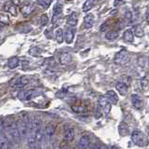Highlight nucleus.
Listing matches in <instances>:
<instances>
[{
    "mask_svg": "<svg viewBox=\"0 0 149 149\" xmlns=\"http://www.w3.org/2000/svg\"><path fill=\"white\" fill-rule=\"evenodd\" d=\"M132 140L137 146H140V147L146 146L148 143V140L146 136L144 135L143 132H141V130H134V132H132Z\"/></svg>",
    "mask_w": 149,
    "mask_h": 149,
    "instance_id": "f257e3e1",
    "label": "nucleus"
},
{
    "mask_svg": "<svg viewBox=\"0 0 149 149\" xmlns=\"http://www.w3.org/2000/svg\"><path fill=\"white\" fill-rule=\"evenodd\" d=\"M40 92L36 90H27V91H21L18 93V99L20 101H29L33 98L38 96Z\"/></svg>",
    "mask_w": 149,
    "mask_h": 149,
    "instance_id": "f03ea898",
    "label": "nucleus"
},
{
    "mask_svg": "<svg viewBox=\"0 0 149 149\" xmlns=\"http://www.w3.org/2000/svg\"><path fill=\"white\" fill-rule=\"evenodd\" d=\"M129 60H130L129 53H128L126 50L123 49V50L118 51V52L116 54L115 59H114V62H115V63H116V64L122 65V64L127 63L129 62Z\"/></svg>",
    "mask_w": 149,
    "mask_h": 149,
    "instance_id": "7ed1b4c3",
    "label": "nucleus"
},
{
    "mask_svg": "<svg viewBox=\"0 0 149 149\" xmlns=\"http://www.w3.org/2000/svg\"><path fill=\"white\" fill-rule=\"evenodd\" d=\"M30 77L27 76H22L19 77L16 79H14V81L12 83V87L15 88H23L24 87H26L28 84L30 83Z\"/></svg>",
    "mask_w": 149,
    "mask_h": 149,
    "instance_id": "20e7f679",
    "label": "nucleus"
},
{
    "mask_svg": "<svg viewBox=\"0 0 149 149\" xmlns=\"http://www.w3.org/2000/svg\"><path fill=\"white\" fill-rule=\"evenodd\" d=\"M16 125H17L19 132H20L22 141H23V140H25L27 138V135H28V128H27V126H26V124L24 122V120H23L22 118L19 119L16 122Z\"/></svg>",
    "mask_w": 149,
    "mask_h": 149,
    "instance_id": "39448f33",
    "label": "nucleus"
},
{
    "mask_svg": "<svg viewBox=\"0 0 149 149\" xmlns=\"http://www.w3.org/2000/svg\"><path fill=\"white\" fill-rule=\"evenodd\" d=\"M98 102H99V105H100V107L102 108V112H104L105 115H108L109 112L111 111V107H112V104H111V102L108 100H107L104 96L100 97Z\"/></svg>",
    "mask_w": 149,
    "mask_h": 149,
    "instance_id": "423d86ee",
    "label": "nucleus"
},
{
    "mask_svg": "<svg viewBox=\"0 0 149 149\" xmlns=\"http://www.w3.org/2000/svg\"><path fill=\"white\" fill-rule=\"evenodd\" d=\"M63 12V5L62 3H56L55 6L53 8V16H52V22L56 23V21H58L59 16L62 14Z\"/></svg>",
    "mask_w": 149,
    "mask_h": 149,
    "instance_id": "0eeeda50",
    "label": "nucleus"
},
{
    "mask_svg": "<svg viewBox=\"0 0 149 149\" xmlns=\"http://www.w3.org/2000/svg\"><path fill=\"white\" fill-rule=\"evenodd\" d=\"M90 137L88 135H83L77 143V149H88V147L90 146Z\"/></svg>",
    "mask_w": 149,
    "mask_h": 149,
    "instance_id": "6e6552de",
    "label": "nucleus"
},
{
    "mask_svg": "<svg viewBox=\"0 0 149 149\" xmlns=\"http://www.w3.org/2000/svg\"><path fill=\"white\" fill-rule=\"evenodd\" d=\"M130 98H132V104L134 108L141 109L143 107V102L142 98L140 97L138 94H132Z\"/></svg>",
    "mask_w": 149,
    "mask_h": 149,
    "instance_id": "1a4fd4ad",
    "label": "nucleus"
},
{
    "mask_svg": "<svg viewBox=\"0 0 149 149\" xmlns=\"http://www.w3.org/2000/svg\"><path fill=\"white\" fill-rule=\"evenodd\" d=\"M104 97L111 102V104H118V94L116 93V91H112V90L107 91L105 93Z\"/></svg>",
    "mask_w": 149,
    "mask_h": 149,
    "instance_id": "9d476101",
    "label": "nucleus"
},
{
    "mask_svg": "<svg viewBox=\"0 0 149 149\" xmlns=\"http://www.w3.org/2000/svg\"><path fill=\"white\" fill-rule=\"evenodd\" d=\"M0 149H9V141L4 132H0Z\"/></svg>",
    "mask_w": 149,
    "mask_h": 149,
    "instance_id": "9b49d317",
    "label": "nucleus"
},
{
    "mask_svg": "<svg viewBox=\"0 0 149 149\" xmlns=\"http://www.w3.org/2000/svg\"><path fill=\"white\" fill-rule=\"evenodd\" d=\"M74 35H76V30H74V28H69V29H67L64 34L65 42H66L67 44L73 43L74 38Z\"/></svg>",
    "mask_w": 149,
    "mask_h": 149,
    "instance_id": "f8f14e48",
    "label": "nucleus"
},
{
    "mask_svg": "<svg viewBox=\"0 0 149 149\" xmlns=\"http://www.w3.org/2000/svg\"><path fill=\"white\" fill-rule=\"evenodd\" d=\"M94 22H95V18L94 16H93V14L90 13L88 14V15H86L85 17H84V27L85 28H91L93 26V24H94Z\"/></svg>",
    "mask_w": 149,
    "mask_h": 149,
    "instance_id": "ddd939ff",
    "label": "nucleus"
},
{
    "mask_svg": "<svg viewBox=\"0 0 149 149\" xmlns=\"http://www.w3.org/2000/svg\"><path fill=\"white\" fill-rule=\"evenodd\" d=\"M116 91L119 92L120 95H122V96L127 95V93H128V86L126 85V84H124L123 82H121V81L116 82Z\"/></svg>",
    "mask_w": 149,
    "mask_h": 149,
    "instance_id": "4468645a",
    "label": "nucleus"
},
{
    "mask_svg": "<svg viewBox=\"0 0 149 149\" xmlns=\"http://www.w3.org/2000/svg\"><path fill=\"white\" fill-rule=\"evenodd\" d=\"M72 61V56L69 52H63L60 55V63L63 65L69 64Z\"/></svg>",
    "mask_w": 149,
    "mask_h": 149,
    "instance_id": "2eb2a0df",
    "label": "nucleus"
},
{
    "mask_svg": "<svg viewBox=\"0 0 149 149\" xmlns=\"http://www.w3.org/2000/svg\"><path fill=\"white\" fill-rule=\"evenodd\" d=\"M74 138V130L73 128H68L63 133V140L65 142H71Z\"/></svg>",
    "mask_w": 149,
    "mask_h": 149,
    "instance_id": "dca6fc26",
    "label": "nucleus"
},
{
    "mask_svg": "<svg viewBox=\"0 0 149 149\" xmlns=\"http://www.w3.org/2000/svg\"><path fill=\"white\" fill-rule=\"evenodd\" d=\"M78 22V18H77V14L76 12H72L67 18V24L70 25L72 28L77 26Z\"/></svg>",
    "mask_w": 149,
    "mask_h": 149,
    "instance_id": "f3484780",
    "label": "nucleus"
},
{
    "mask_svg": "<svg viewBox=\"0 0 149 149\" xmlns=\"http://www.w3.org/2000/svg\"><path fill=\"white\" fill-rule=\"evenodd\" d=\"M19 65H20V59H19L17 56H13V57H10L8 59V66L10 69H15Z\"/></svg>",
    "mask_w": 149,
    "mask_h": 149,
    "instance_id": "a211bd4d",
    "label": "nucleus"
},
{
    "mask_svg": "<svg viewBox=\"0 0 149 149\" xmlns=\"http://www.w3.org/2000/svg\"><path fill=\"white\" fill-rule=\"evenodd\" d=\"M35 10V7L33 5L30 4H26V5H23V6L21 8V12L23 14V16H28Z\"/></svg>",
    "mask_w": 149,
    "mask_h": 149,
    "instance_id": "6ab92c4d",
    "label": "nucleus"
},
{
    "mask_svg": "<svg viewBox=\"0 0 149 149\" xmlns=\"http://www.w3.org/2000/svg\"><path fill=\"white\" fill-rule=\"evenodd\" d=\"M31 123H32V128L35 130V132L41 129V120L39 118H37V116H33V118H31Z\"/></svg>",
    "mask_w": 149,
    "mask_h": 149,
    "instance_id": "aec40b11",
    "label": "nucleus"
},
{
    "mask_svg": "<svg viewBox=\"0 0 149 149\" xmlns=\"http://www.w3.org/2000/svg\"><path fill=\"white\" fill-rule=\"evenodd\" d=\"M123 39L126 42H133L134 40V34L132 29H127L123 34Z\"/></svg>",
    "mask_w": 149,
    "mask_h": 149,
    "instance_id": "412c9836",
    "label": "nucleus"
},
{
    "mask_svg": "<svg viewBox=\"0 0 149 149\" xmlns=\"http://www.w3.org/2000/svg\"><path fill=\"white\" fill-rule=\"evenodd\" d=\"M55 132V126L52 123H49L46 126L45 128V135L48 136L49 138H51L53 136V134Z\"/></svg>",
    "mask_w": 149,
    "mask_h": 149,
    "instance_id": "4be33fe9",
    "label": "nucleus"
},
{
    "mask_svg": "<svg viewBox=\"0 0 149 149\" xmlns=\"http://www.w3.org/2000/svg\"><path fill=\"white\" fill-rule=\"evenodd\" d=\"M55 37H56V40L59 44L63 43V40H64V33L63 31L62 28H58L57 30L55 32Z\"/></svg>",
    "mask_w": 149,
    "mask_h": 149,
    "instance_id": "5701e85b",
    "label": "nucleus"
},
{
    "mask_svg": "<svg viewBox=\"0 0 149 149\" xmlns=\"http://www.w3.org/2000/svg\"><path fill=\"white\" fill-rule=\"evenodd\" d=\"M119 34L118 31H109L105 34V38L107 40H116L118 37Z\"/></svg>",
    "mask_w": 149,
    "mask_h": 149,
    "instance_id": "b1692460",
    "label": "nucleus"
},
{
    "mask_svg": "<svg viewBox=\"0 0 149 149\" xmlns=\"http://www.w3.org/2000/svg\"><path fill=\"white\" fill-rule=\"evenodd\" d=\"M133 34H135L137 37H142L144 35L143 32V28L141 24H137L134 26V30H133Z\"/></svg>",
    "mask_w": 149,
    "mask_h": 149,
    "instance_id": "393cba45",
    "label": "nucleus"
},
{
    "mask_svg": "<svg viewBox=\"0 0 149 149\" xmlns=\"http://www.w3.org/2000/svg\"><path fill=\"white\" fill-rule=\"evenodd\" d=\"M94 2H95V0H86L85 3L83 4L82 10L84 12H88L93 7V4H94Z\"/></svg>",
    "mask_w": 149,
    "mask_h": 149,
    "instance_id": "a878e982",
    "label": "nucleus"
},
{
    "mask_svg": "<svg viewBox=\"0 0 149 149\" xmlns=\"http://www.w3.org/2000/svg\"><path fill=\"white\" fill-rule=\"evenodd\" d=\"M5 9L9 13H11L13 16H17V11H16V8L12 3H7L5 5Z\"/></svg>",
    "mask_w": 149,
    "mask_h": 149,
    "instance_id": "bb28decb",
    "label": "nucleus"
},
{
    "mask_svg": "<svg viewBox=\"0 0 149 149\" xmlns=\"http://www.w3.org/2000/svg\"><path fill=\"white\" fill-rule=\"evenodd\" d=\"M44 136H45V132H43L42 129L38 130L37 132H36V141L37 143H41L44 140Z\"/></svg>",
    "mask_w": 149,
    "mask_h": 149,
    "instance_id": "cd10ccee",
    "label": "nucleus"
},
{
    "mask_svg": "<svg viewBox=\"0 0 149 149\" xmlns=\"http://www.w3.org/2000/svg\"><path fill=\"white\" fill-rule=\"evenodd\" d=\"M118 132H119V134L121 135V136H126V135H127L128 132H129V128H128V126L126 125L125 123H121V124L119 125Z\"/></svg>",
    "mask_w": 149,
    "mask_h": 149,
    "instance_id": "c85d7f7f",
    "label": "nucleus"
},
{
    "mask_svg": "<svg viewBox=\"0 0 149 149\" xmlns=\"http://www.w3.org/2000/svg\"><path fill=\"white\" fill-rule=\"evenodd\" d=\"M140 85H141V88L143 91H146L148 90V86H149V82H148V79L146 77H143L141 79L140 81Z\"/></svg>",
    "mask_w": 149,
    "mask_h": 149,
    "instance_id": "c756f323",
    "label": "nucleus"
},
{
    "mask_svg": "<svg viewBox=\"0 0 149 149\" xmlns=\"http://www.w3.org/2000/svg\"><path fill=\"white\" fill-rule=\"evenodd\" d=\"M72 110L76 113H84L87 111L86 107L83 105H72Z\"/></svg>",
    "mask_w": 149,
    "mask_h": 149,
    "instance_id": "7c9ffc66",
    "label": "nucleus"
},
{
    "mask_svg": "<svg viewBox=\"0 0 149 149\" xmlns=\"http://www.w3.org/2000/svg\"><path fill=\"white\" fill-rule=\"evenodd\" d=\"M48 22H49V17L47 16V14H43V15L41 16L40 18V23H41V25L42 26H45L48 24Z\"/></svg>",
    "mask_w": 149,
    "mask_h": 149,
    "instance_id": "2f4dec72",
    "label": "nucleus"
},
{
    "mask_svg": "<svg viewBox=\"0 0 149 149\" xmlns=\"http://www.w3.org/2000/svg\"><path fill=\"white\" fill-rule=\"evenodd\" d=\"M125 19H126V22H128V23H132V13L130 12V10H126Z\"/></svg>",
    "mask_w": 149,
    "mask_h": 149,
    "instance_id": "473e14b6",
    "label": "nucleus"
},
{
    "mask_svg": "<svg viewBox=\"0 0 149 149\" xmlns=\"http://www.w3.org/2000/svg\"><path fill=\"white\" fill-rule=\"evenodd\" d=\"M30 54L31 55H33V56H38L39 54H40V52H41V50L37 48V47H34V48H32L31 49H30Z\"/></svg>",
    "mask_w": 149,
    "mask_h": 149,
    "instance_id": "72a5a7b5",
    "label": "nucleus"
},
{
    "mask_svg": "<svg viewBox=\"0 0 149 149\" xmlns=\"http://www.w3.org/2000/svg\"><path fill=\"white\" fill-rule=\"evenodd\" d=\"M0 22L7 23V24L9 23V19L6 14H0Z\"/></svg>",
    "mask_w": 149,
    "mask_h": 149,
    "instance_id": "f704fd0d",
    "label": "nucleus"
},
{
    "mask_svg": "<svg viewBox=\"0 0 149 149\" xmlns=\"http://www.w3.org/2000/svg\"><path fill=\"white\" fill-rule=\"evenodd\" d=\"M121 82H123L124 84H126L127 86H129L130 82H132V78L130 77H127V76H122V79L120 80Z\"/></svg>",
    "mask_w": 149,
    "mask_h": 149,
    "instance_id": "c9c22d12",
    "label": "nucleus"
},
{
    "mask_svg": "<svg viewBox=\"0 0 149 149\" xmlns=\"http://www.w3.org/2000/svg\"><path fill=\"white\" fill-rule=\"evenodd\" d=\"M124 4V0H115L114 2V6L115 7H119L121 5Z\"/></svg>",
    "mask_w": 149,
    "mask_h": 149,
    "instance_id": "e433bc0d",
    "label": "nucleus"
},
{
    "mask_svg": "<svg viewBox=\"0 0 149 149\" xmlns=\"http://www.w3.org/2000/svg\"><path fill=\"white\" fill-rule=\"evenodd\" d=\"M11 3L14 5V6H20L21 0H11Z\"/></svg>",
    "mask_w": 149,
    "mask_h": 149,
    "instance_id": "4c0bfd02",
    "label": "nucleus"
},
{
    "mask_svg": "<svg viewBox=\"0 0 149 149\" xmlns=\"http://www.w3.org/2000/svg\"><path fill=\"white\" fill-rule=\"evenodd\" d=\"M60 149H70V148H69V146H68V144H67L66 143H62V144H61Z\"/></svg>",
    "mask_w": 149,
    "mask_h": 149,
    "instance_id": "58836bf2",
    "label": "nucleus"
},
{
    "mask_svg": "<svg viewBox=\"0 0 149 149\" xmlns=\"http://www.w3.org/2000/svg\"><path fill=\"white\" fill-rule=\"evenodd\" d=\"M101 147H100V146L98 143H94L92 146V147H91V149H100Z\"/></svg>",
    "mask_w": 149,
    "mask_h": 149,
    "instance_id": "ea45409f",
    "label": "nucleus"
},
{
    "mask_svg": "<svg viewBox=\"0 0 149 149\" xmlns=\"http://www.w3.org/2000/svg\"><path fill=\"white\" fill-rule=\"evenodd\" d=\"M33 149H42V147H41V143H36V146H35V147L33 148Z\"/></svg>",
    "mask_w": 149,
    "mask_h": 149,
    "instance_id": "a19ab883",
    "label": "nucleus"
},
{
    "mask_svg": "<svg viewBox=\"0 0 149 149\" xmlns=\"http://www.w3.org/2000/svg\"><path fill=\"white\" fill-rule=\"evenodd\" d=\"M109 149H121V148H119L118 146H110Z\"/></svg>",
    "mask_w": 149,
    "mask_h": 149,
    "instance_id": "79ce46f5",
    "label": "nucleus"
},
{
    "mask_svg": "<svg viewBox=\"0 0 149 149\" xmlns=\"http://www.w3.org/2000/svg\"><path fill=\"white\" fill-rule=\"evenodd\" d=\"M146 21H147V22L149 23V11H148L147 14H146Z\"/></svg>",
    "mask_w": 149,
    "mask_h": 149,
    "instance_id": "37998d69",
    "label": "nucleus"
},
{
    "mask_svg": "<svg viewBox=\"0 0 149 149\" xmlns=\"http://www.w3.org/2000/svg\"><path fill=\"white\" fill-rule=\"evenodd\" d=\"M65 1H67V2H70V1H73V0H65Z\"/></svg>",
    "mask_w": 149,
    "mask_h": 149,
    "instance_id": "c03bdc74",
    "label": "nucleus"
},
{
    "mask_svg": "<svg viewBox=\"0 0 149 149\" xmlns=\"http://www.w3.org/2000/svg\"><path fill=\"white\" fill-rule=\"evenodd\" d=\"M147 130H148V134H149V128L147 129Z\"/></svg>",
    "mask_w": 149,
    "mask_h": 149,
    "instance_id": "a18cd8bd",
    "label": "nucleus"
},
{
    "mask_svg": "<svg viewBox=\"0 0 149 149\" xmlns=\"http://www.w3.org/2000/svg\"><path fill=\"white\" fill-rule=\"evenodd\" d=\"M0 31H1V25H0Z\"/></svg>",
    "mask_w": 149,
    "mask_h": 149,
    "instance_id": "49530a36",
    "label": "nucleus"
},
{
    "mask_svg": "<svg viewBox=\"0 0 149 149\" xmlns=\"http://www.w3.org/2000/svg\"><path fill=\"white\" fill-rule=\"evenodd\" d=\"M148 63H149V59H148Z\"/></svg>",
    "mask_w": 149,
    "mask_h": 149,
    "instance_id": "de8ad7c7",
    "label": "nucleus"
},
{
    "mask_svg": "<svg viewBox=\"0 0 149 149\" xmlns=\"http://www.w3.org/2000/svg\"><path fill=\"white\" fill-rule=\"evenodd\" d=\"M46 149H49V148H46Z\"/></svg>",
    "mask_w": 149,
    "mask_h": 149,
    "instance_id": "09e8293b",
    "label": "nucleus"
}]
</instances>
